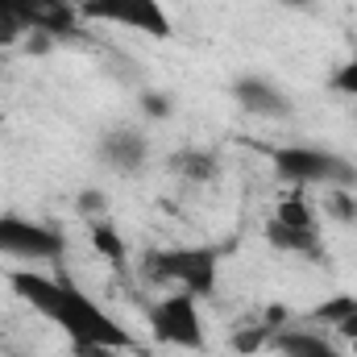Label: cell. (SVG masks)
<instances>
[{"label":"cell","mask_w":357,"mask_h":357,"mask_svg":"<svg viewBox=\"0 0 357 357\" xmlns=\"http://www.w3.org/2000/svg\"><path fill=\"white\" fill-rule=\"evenodd\" d=\"M67 254V237L54 225L29 220L21 212H0V258L29 262V266H50Z\"/></svg>","instance_id":"obj_6"},{"label":"cell","mask_w":357,"mask_h":357,"mask_svg":"<svg viewBox=\"0 0 357 357\" xmlns=\"http://www.w3.org/2000/svg\"><path fill=\"white\" fill-rule=\"evenodd\" d=\"M146 282H171L195 299H212L220 282V250L216 245H158L142 258Z\"/></svg>","instance_id":"obj_2"},{"label":"cell","mask_w":357,"mask_h":357,"mask_svg":"<svg viewBox=\"0 0 357 357\" xmlns=\"http://www.w3.org/2000/svg\"><path fill=\"white\" fill-rule=\"evenodd\" d=\"M270 162H274V175L291 183L295 191H303V187H357V167L324 146H303V142L274 146Z\"/></svg>","instance_id":"obj_3"},{"label":"cell","mask_w":357,"mask_h":357,"mask_svg":"<svg viewBox=\"0 0 357 357\" xmlns=\"http://www.w3.org/2000/svg\"><path fill=\"white\" fill-rule=\"evenodd\" d=\"M270 341H274V328H266V324H254L250 333H233V349L237 354H258Z\"/></svg>","instance_id":"obj_18"},{"label":"cell","mask_w":357,"mask_h":357,"mask_svg":"<svg viewBox=\"0 0 357 357\" xmlns=\"http://www.w3.org/2000/svg\"><path fill=\"white\" fill-rule=\"evenodd\" d=\"M71 357H125V354L108 349V345H71Z\"/></svg>","instance_id":"obj_21"},{"label":"cell","mask_w":357,"mask_h":357,"mask_svg":"<svg viewBox=\"0 0 357 357\" xmlns=\"http://www.w3.org/2000/svg\"><path fill=\"white\" fill-rule=\"evenodd\" d=\"M328 91L357 100V54H354V59H345V63H341V67L328 75Z\"/></svg>","instance_id":"obj_17"},{"label":"cell","mask_w":357,"mask_h":357,"mask_svg":"<svg viewBox=\"0 0 357 357\" xmlns=\"http://www.w3.org/2000/svg\"><path fill=\"white\" fill-rule=\"evenodd\" d=\"M270 345H274L282 357H345L328 337H324V333L303 328V324H287V328H278Z\"/></svg>","instance_id":"obj_10"},{"label":"cell","mask_w":357,"mask_h":357,"mask_svg":"<svg viewBox=\"0 0 357 357\" xmlns=\"http://www.w3.org/2000/svg\"><path fill=\"white\" fill-rule=\"evenodd\" d=\"M25 13H29V21H33V33L38 38H71L75 29H79V8H75V0H17Z\"/></svg>","instance_id":"obj_8"},{"label":"cell","mask_w":357,"mask_h":357,"mask_svg":"<svg viewBox=\"0 0 357 357\" xmlns=\"http://www.w3.org/2000/svg\"><path fill=\"white\" fill-rule=\"evenodd\" d=\"M33 38V21L17 0H0V46H17Z\"/></svg>","instance_id":"obj_15"},{"label":"cell","mask_w":357,"mask_h":357,"mask_svg":"<svg viewBox=\"0 0 357 357\" xmlns=\"http://www.w3.org/2000/svg\"><path fill=\"white\" fill-rule=\"evenodd\" d=\"M171 171H175L183 183H191V187H204V183H212V178L220 175V158H216L212 150L187 146V150L171 154Z\"/></svg>","instance_id":"obj_12"},{"label":"cell","mask_w":357,"mask_h":357,"mask_svg":"<svg viewBox=\"0 0 357 357\" xmlns=\"http://www.w3.org/2000/svg\"><path fill=\"white\" fill-rule=\"evenodd\" d=\"M270 4H282V8H303L307 0H270Z\"/></svg>","instance_id":"obj_22"},{"label":"cell","mask_w":357,"mask_h":357,"mask_svg":"<svg viewBox=\"0 0 357 357\" xmlns=\"http://www.w3.org/2000/svg\"><path fill=\"white\" fill-rule=\"evenodd\" d=\"M233 96L250 116H291V96L262 75H241L233 84Z\"/></svg>","instance_id":"obj_9"},{"label":"cell","mask_w":357,"mask_h":357,"mask_svg":"<svg viewBox=\"0 0 357 357\" xmlns=\"http://www.w3.org/2000/svg\"><path fill=\"white\" fill-rule=\"evenodd\" d=\"M266 245L278 254H291V258H320L324 254V237L320 229H291V225H278L274 216L266 220Z\"/></svg>","instance_id":"obj_11"},{"label":"cell","mask_w":357,"mask_h":357,"mask_svg":"<svg viewBox=\"0 0 357 357\" xmlns=\"http://www.w3.org/2000/svg\"><path fill=\"white\" fill-rule=\"evenodd\" d=\"M88 237H91V250L104 258V262H112V266L121 270L125 262H129V245H125V233L108 220V216H100V220H91V229H88Z\"/></svg>","instance_id":"obj_13"},{"label":"cell","mask_w":357,"mask_h":357,"mask_svg":"<svg viewBox=\"0 0 357 357\" xmlns=\"http://www.w3.org/2000/svg\"><path fill=\"white\" fill-rule=\"evenodd\" d=\"M142 112L154 116V121H167L171 116V96L167 91H142Z\"/></svg>","instance_id":"obj_20"},{"label":"cell","mask_w":357,"mask_h":357,"mask_svg":"<svg viewBox=\"0 0 357 357\" xmlns=\"http://www.w3.org/2000/svg\"><path fill=\"white\" fill-rule=\"evenodd\" d=\"M96 158H100V167L112 171V175H137V171L150 162V137H146L137 125H116V129L100 133Z\"/></svg>","instance_id":"obj_7"},{"label":"cell","mask_w":357,"mask_h":357,"mask_svg":"<svg viewBox=\"0 0 357 357\" xmlns=\"http://www.w3.org/2000/svg\"><path fill=\"white\" fill-rule=\"evenodd\" d=\"M274 220L278 225H291V229H320V216H316V208H312V199L303 191H291L287 199H278Z\"/></svg>","instance_id":"obj_14"},{"label":"cell","mask_w":357,"mask_h":357,"mask_svg":"<svg viewBox=\"0 0 357 357\" xmlns=\"http://www.w3.org/2000/svg\"><path fill=\"white\" fill-rule=\"evenodd\" d=\"M8 287L29 312H38L46 324H54L67 337V345H108L121 354L137 349V337L100 299H91L84 287H75L71 278H63L54 270H17L8 278Z\"/></svg>","instance_id":"obj_1"},{"label":"cell","mask_w":357,"mask_h":357,"mask_svg":"<svg viewBox=\"0 0 357 357\" xmlns=\"http://www.w3.org/2000/svg\"><path fill=\"white\" fill-rule=\"evenodd\" d=\"M328 216L341 220V225H357V195L354 187H328Z\"/></svg>","instance_id":"obj_16"},{"label":"cell","mask_w":357,"mask_h":357,"mask_svg":"<svg viewBox=\"0 0 357 357\" xmlns=\"http://www.w3.org/2000/svg\"><path fill=\"white\" fill-rule=\"evenodd\" d=\"M204 299L187 295V291H167L162 299H154L146 307V328L158 345L167 349H183V354H199L208 345V333H204V312H199Z\"/></svg>","instance_id":"obj_4"},{"label":"cell","mask_w":357,"mask_h":357,"mask_svg":"<svg viewBox=\"0 0 357 357\" xmlns=\"http://www.w3.org/2000/svg\"><path fill=\"white\" fill-rule=\"evenodd\" d=\"M84 21H100V25H116L129 33H146L167 42L175 33V21L167 13V0H75Z\"/></svg>","instance_id":"obj_5"},{"label":"cell","mask_w":357,"mask_h":357,"mask_svg":"<svg viewBox=\"0 0 357 357\" xmlns=\"http://www.w3.org/2000/svg\"><path fill=\"white\" fill-rule=\"evenodd\" d=\"M75 208H79V212H84L88 220H100V216L108 212V195H104V191H96V187H88V191H79Z\"/></svg>","instance_id":"obj_19"}]
</instances>
